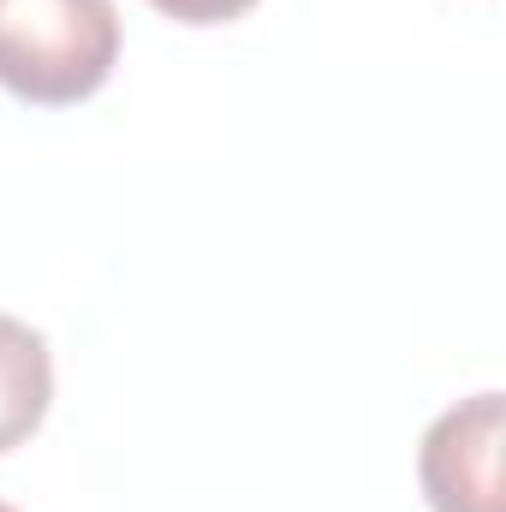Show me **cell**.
I'll list each match as a JSON object with an SVG mask.
<instances>
[{
    "mask_svg": "<svg viewBox=\"0 0 506 512\" xmlns=\"http://www.w3.org/2000/svg\"><path fill=\"white\" fill-rule=\"evenodd\" d=\"M54 405V352L48 334L0 310V453L24 447Z\"/></svg>",
    "mask_w": 506,
    "mask_h": 512,
    "instance_id": "obj_3",
    "label": "cell"
},
{
    "mask_svg": "<svg viewBox=\"0 0 506 512\" xmlns=\"http://www.w3.org/2000/svg\"><path fill=\"white\" fill-rule=\"evenodd\" d=\"M120 66L114 0H0V90L30 108H78Z\"/></svg>",
    "mask_w": 506,
    "mask_h": 512,
    "instance_id": "obj_1",
    "label": "cell"
},
{
    "mask_svg": "<svg viewBox=\"0 0 506 512\" xmlns=\"http://www.w3.org/2000/svg\"><path fill=\"white\" fill-rule=\"evenodd\" d=\"M0 512H12V507H6V501H0Z\"/></svg>",
    "mask_w": 506,
    "mask_h": 512,
    "instance_id": "obj_5",
    "label": "cell"
},
{
    "mask_svg": "<svg viewBox=\"0 0 506 512\" xmlns=\"http://www.w3.org/2000/svg\"><path fill=\"white\" fill-rule=\"evenodd\" d=\"M501 393H471L423 429L417 483L429 512H501Z\"/></svg>",
    "mask_w": 506,
    "mask_h": 512,
    "instance_id": "obj_2",
    "label": "cell"
},
{
    "mask_svg": "<svg viewBox=\"0 0 506 512\" xmlns=\"http://www.w3.org/2000/svg\"><path fill=\"white\" fill-rule=\"evenodd\" d=\"M161 18H173V24H191V30H209V24H233V18H245L256 0H149Z\"/></svg>",
    "mask_w": 506,
    "mask_h": 512,
    "instance_id": "obj_4",
    "label": "cell"
}]
</instances>
